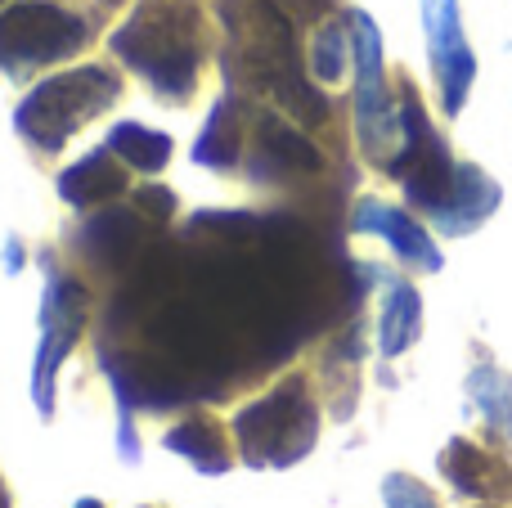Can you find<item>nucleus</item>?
Segmentation results:
<instances>
[{"instance_id":"8","label":"nucleus","mask_w":512,"mask_h":508,"mask_svg":"<svg viewBox=\"0 0 512 508\" xmlns=\"http://www.w3.org/2000/svg\"><path fill=\"white\" fill-rule=\"evenodd\" d=\"M355 230L382 234V239H391V248H396L405 261H414V266H423V270H441V252L432 248V239H427V234L418 230L409 216L391 212V207L364 203L360 212H355Z\"/></svg>"},{"instance_id":"2","label":"nucleus","mask_w":512,"mask_h":508,"mask_svg":"<svg viewBox=\"0 0 512 508\" xmlns=\"http://www.w3.org/2000/svg\"><path fill=\"white\" fill-rule=\"evenodd\" d=\"M239 437L256 464H292L315 437V414L292 383L288 392H274L270 401L239 414Z\"/></svg>"},{"instance_id":"10","label":"nucleus","mask_w":512,"mask_h":508,"mask_svg":"<svg viewBox=\"0 0 512 508\" xmlns=\"http://www.w3.org/2000/svg\"><path fill=\"white\" fill-rule=\"evenodd\" d=\"M495 203H499L495 180L481 176L477 167H459L450 203L441 207V221L450 225V230H468V225H477L481 216H490V207H495Z\"/></svg>"},{"instance_id":"17","label":"nucleus","mask_w":512,"mask_h":508,"mask_svg":"<svg viewBox=\"0 0 512 508\" xmlns=\"http://www.w3.org/2000/svg\"><path fill=\"white\" fill-rule=\"evenodd\" d=\"M342 63H346V45H342V32L337 27H324L315 41V72L324 81H337L342 77Z\"/></svg>"},{"instance_id":"5","label":"nucleus","mask_w":512,"mask_h":508,"mask_svg":"<svg viewBox=\"0 0 512 508\" xmlns=\"http://www.w3.org/2000/svg\"><path fill=\"white\" fill-rule=\"evenodd\" d=\"M77 324H81V293L72 284H59L45 302V320H41V356H36V405L50 414L54 396H50V383H54V365L63 360V351L72 347L77 338Z\"/></svg>"},{"instance_id":"9","label":"nucleus","mask_w":512,"mask_h":508,"mask_svg":"<svg viewBox=\"0 0 512 508\" xmlns=\"http://www.w3.org/2000/svg\"><path fill=\"white\" fill-rule=\"evenodd\" d=\"M122 171L113 167V158L108 153H90V158H81L77 167H68L59 176V194L68 198V203L77 207H90V203H104V198L122 194Z\"/></svg>"},{"instance_id":"11","label":"nucleus","mask_w":512,"mask_h":508,"mask_svg":"<svg viewBox=\"0 0 512 508\" xmlns=\"http://www.w3.org/2000/svg\"><path fill=\"white\" fill-rule=\"evenodd\" d=\"M108 144H113L117 158H126L131 167H140V171H158V167H167V158H171L167 135L149 131V126H140V122H122Z\"/></svg>"},{"instance_id":"13","label":"nucleus","mask_w":512,"mask_h":508,"mask_svg":"<svg viewBox=\"0 0 512 508\" xmlns=\"http://www.w3.org/2000/svg\"><path fill=\"white\" fill-rule=\"evenodd\" d=\"M472 401L481 405L490 423H495L504 437H512V378L499 369H477L472 374Z\"/></svg>"},{"instance_id":"20","label":"nucleus","mask_w":512,"mask_h":508,"mask_svg":"<svg viewBox=\"0 0 512 508\" xmlns=\"http://www.w3.org/2000/svg\"><path fill=\"white\" fill-rule=\"evenodd\" d=\"M77 508H99V504H95V500H81V504H77Z\"/></svg>"},{"instance_id":"12","label":"nucleus","mask_w":512,"mask_h":508,"mask_svg":"<svg viewBox=\"0 0 512 508\" xmlns=\"http://www.w3.org/2000/svg\"><path fill=\"white\" fill-rule=\"evenodd\" d=\"M418 311H423V302H418L414 288H391L387 311H382V351L387 356H400L418 338Z\"/></svg>"},{"instance_id":"4","label":"nucleus","mask_w":512,"mask_h":508,"mask_svg":"<svg viewBox=\"0 0 512 508\" xmlns=\"http://www.w3.org/2000/svg\"><path fill=\"white\" fill-rule=\"evenodd\" d=\"M113 45L171 95L189 90V81H194V45L176 36V27L162 18H135L126 32H117Z\"/></svg>"},{"instance_id":"6","label":"nucleus","mask_w":512,"mask_h":508,"mask_svg":"<svg viewBox=\"0 0 512 508\" xmlns=\"http://www.w3.org/2000/svg\"><path fill=\"white\" fill-rule=\"evenodd\" d=\"M355 63H360V126L369 149H378L391 135V122L382 113V72H378V27L364 14H355Z\"/></svg>"},{"instance_id":"19","label":"nucleus","mask_w":512,"mask_h":508,"mask_svg":"<svg viewBox=\"0 0 512 508\" xmlns=\"http://www.w3.org/2000/svg\"><path fill=\"white\" fill-rule=\"evenodd\" d=\"M140 203H144V207H149V212L167 216V212H171V207H176V198H171V194H167V189H144V194H140Z\"/></svg>"},{"instance_id":"3","label":"nucleus","mask_w":512,"mask_h":508,"mask_svg":"<svg viewBox=\"0 0 512 508\" xmlns=\"http://www.w3.org/2000/svg\"><path fill=\"white\" fill-rule=\"evenodd\" d=\"M86 41L81 18L54 5H14L0 14V59L14 63H50L72 54Z\"/></svg>"},{"instance_id":"1","label":"nucleus","mask_w":512,"mask_h":508,"mask_svg":"<svg viewBox=\"0 0 512 508\" xmlns=\"http://www.w3.org/2000/svg\"><path fill=\"white\" fill-rule=\"evenodd\" d=\"M117 95V77L104 68H77L68 77H54L36 86L18 108V131L36 140L41 149H59L72 131L90 122L99 108H108Z\"/></svg>"},{"instance_id":"7","label":"nucleus","mask_w":512,"mask_h":508,"mask_svg":"<svg viewBox=\"0 0 512 508\" xmlns=\"http://www.w3.org/2000/svg\"><path fill=\"white\" fill-rule=\"evenodd\" d=\"M432 32H436V68H441V90H445V108L459 113L463 95L472 86V54L459 36V18H454V5L441 0L432 9Z\"/></svg>"},{"instance_id":"15","label":"nucleus","mask_w":512,"mask_h":508,"mask_svg":"<svg viewBox=\"0 0 512 508\" xmlns=\"http://www.w3.org/2000/svg\"><path fill=\"white\" fill-rule=\"evenodd\" d=\"M167 446L176 450V455H189L203 473H221L225 468V455H221V446H216V437L203 428V423H185V428H176L167 437Z\"/></svg>"},{"instance_id":"16","label":"nucleus","mask_w":512,"mask_h":508,"mask_svg":"<svg viewBox=\"0 0 512 508\" xmlns=\"http://www.w3.org/2000/svg\"><path fill=\"white\" fill-rule=\"evenodd\" d=\"M261 140H265V149H270L279 162H288V167H319V153L310 149L297 131H288L279 117H265L261 122Z\"/></svg>"},{"instance_id":"18","label":"nucleus","mask_w":512,"mask_h":508,"mask_svg":"<svg viewBox=\"0 0 512 508\" xmlns=\"http://www.w3.org/2000/svg\"><path fill=\"white\" fill-rule=\"evenodd\" d=\"M382 495H387V508H436V500L427 495V486L414 482V477H387Z\"/></svg>"},{"instance_id":"14","label":"nucleus","mask_w":512,"mask_h":508,"mask_svg":"<svg viewBox=\"0 0 512 508\" xmlns=\"http://www.w3.org/2000/svg\"><path fill=\"white\" fill-rule=\"evenodd\" d=\"M239 158V126H234V108L221 104L207 122L203 140H198V162H212V167H230Z\"/></svg>"}]
</instances>
